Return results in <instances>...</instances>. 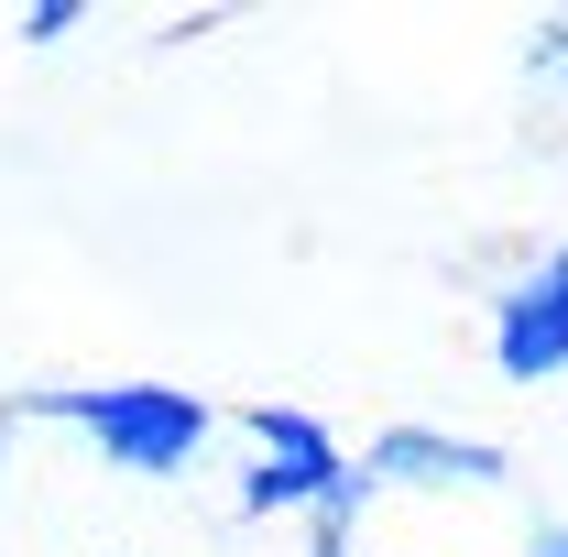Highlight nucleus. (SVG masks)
Returning <instances> with one entry per match:
<instances>
[{
  "label": "nucleus",
  "mask_w": 568,
  "mask_h": 557,
  "mask_svg": "<svg viewBox=\"0 0 568 557\" xmlns=\"http://www.w3.org/2000/svg\"><path fill=\"white\" fill-rule=\"evenodd\" d=\"M525 557H568V525H536V547Z\"/></svg>",
  "instance_id": "7"
},
{
  "label": "nucleus",
  "mask_w": 568,
  "mask_h": 557,
  "mask_svg": "<svg viewBox=\"0 0 568 557\" xmlns=\"http://www.w3.org/2000/svg\"><path fill=\"white\" fill-rule=\"evenodd\" d=\"M493 372L503 383H568V241L536 252L493 295Z\"/></svg>",
  "instance_id": "4"
},
{
  "label": "nucleus",
  "mask_w": 568,
  "mask_h": 557,
  "mask_svg": "<svg viewBox=\"0 0 568 557\" xmlns=\"http://www.w3.org/2000/svg\"><path fill=\"white\" fill-rule=\"evenodd\" d=\"M44 416H67L110 470L132 482H175L197 448L219 437L209 394H175V383H88V394H44Z\"/></svg>",
  "instance_id": "1"
},
{
  "label": "nucleus",
  "mask_w": 568,
  "mask_h": 557,
  "mask_svg": "<svg viewBox=\"0 0 568 557\" xmlns=\"http://www.w3.org/2000/svg\"><path fill=\"white\" fill-rule=\"evenodd\" d=\"M306 557H361V547H351V525H317V536H306Z\"/></svg>",
  "instance_id": "6"
},
{
  "label": "nucleus",
  "mask_w": 568,
  "mask_h": 557,
  "mask_svg": "<svg viewBox=\"0 0 568 557\" xmlns=\"http://www.w3.org/2000/svg\"><path fill=\"white\" fill-rule=\"evenodd\" d=\"M525 88H547V99H568V11H547V22L525 33Z\"/></svg>",
  "instance_id": "5"
},
{
  "label": "nucleus",
  "mask_w": 568,
  "mask_h": 557,
  "mask_svg": "<svg viewBox=\"0 0 568 557\" xmlns=\"http://www.w3.org/2000/svg\"><path fill=\"white\" fill-rule=\"evenodd\" d=\"M252 470H241V514H317V525H361L372 503L351 492V448L295 405H252Z\"/></svg>",
  "instance_id": "2"
},
{
  "label": "nucleus",
  "mask_w": 568,
  "mask_h": 557,
  "mask_svg": "<svg viewBox=\"0 0 568 557\" xmlns=\"http://www.w3.org/2000/svg\"><path fill=\"white\" fill-rule=\"evenodd\" d=\"M0 437H11V416H0Z\"/></svg>",
  "instance_id": "8"
},
{
  "label": "nucleus",
  "mask_w": 568,
  "mask_h": 557,
  "mask_svg": "<svg viewBox=\"0 0 568 557\" xmlns=\"http://www.w3.org/2000/svg\"><path fill=\"white\" fill-rule=\"evenodd\" d=\"M514 459L493 437H448V426H383L372 448H351V492L383 503V492H503Z\"/></svg>",
  "instance_id": "3"
}]
</instances>
